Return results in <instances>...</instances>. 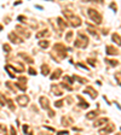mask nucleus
Here are the masks:
<instances>
[{"label":"nucleus","instance_id":"nucleus-31","mask_svg":"<svg viewBox=\"0 0 121 135\" xmlns=\"http://www.w3.org/2000/svg\"><path fill=\"white\" fill-rule=\"evenodd\" d=\"M48 115H50V117H53L55 116V112L52 110H48Z\"/></svg>","mask_w":121,"mask_h":135},{"label":"nucleus","instance_id":"nucleus-12","mask_svg":"<svg viewBox=\"0 0 121 135\" xmlns=\"http://www.w3.org/2000/svg\"><path fill=\"white\" fill-rule=\"evenodd\" d=\"M79 100H80V104H79V107H81V109H87L88 107V104L81 98V97H78Z\"/></svg>","mask_w":121,"mask_h":135},{"label":"nucleus","instance_id":"nucleus-7","mask_svg":"<svg viewBox=\"0 0 121 135\" xmlns=\"http://www.w3.org/2000/svg\"><path fill=\"white\" fill-rule=\"evenodd\" d=\"M107 53L110 56H116V54H119V51L115 48V47H113V46H107Z\"/></svg>","mask_w":121,"mask_h":135},{"label":"nucleus","instance_id":"nucleus-29","mask_svg":"<svg viewBox=\"0 0 121 135\" xmlns=\"http://www.w3.org/2000/svg\"><path fill=\"white\" fill-rule=\"evenodd\" d=\"M57 135H68V131L67 130H62V131H58Z\"/></svg>","mask_w":121,"mask_h":135},{"label":"nucleus","instance_id":"nucleus-26","mask_svg":"<svg viewBox=\"0 0 121 135\" xmlns=\"http://www.w3.org/2000/svg\"><path fill=\"white\" fill-rule=\"evenodd\" d=\"M3 48H4L5 52H10V51H11V47H10V45H7V44H5V45L3 46Z\"/></svg>","mask_w":121,"mask_h":135},{"label":"nucleus","instance_id":"nucleus-15","mask_svg":"<svg viewBox=\"0 0 121 135\" xmlns=\"http://www.w3.org/2000/svg\"><path fill=\"white\" fill-rule=\"evenodd\" d=\"M57 22H58V24H59V28L62 29V30H63V29H65V28L68 27V24L64 22V20H63L62 18H58V19H57Z\"/></svg>","mask_w":121,"mask_h":135},{"label":"nucleus","instance_id":"nucleus-13","mask_svg":"<svg viewBox=\"0 0 121 135\" xmlns=\"http://www.w3.org/2000/svg\"><path fill=\"white\" fill-rule=\"evenodd\" d=\"M58 88H59L58 86H52L53 94H55V95H62V94H63V90H60V89H58Z\"/></svg>","mask_w":121,"mask_h":135},{"label":"nucleus","instance_id":"nucleus-4","mask_svg":"<svg viewBox=\"0 0 121 135\" xmlns=\"http://www.w3.org/2000/svg\"><path fill=\"white\" fill-rule=\"evenodd\" d=\"M113 130H114V124H112V126H107L105 128L100 129V130H99V134H100V135H107V134H109V133H112Z\"/></svg>","mask_w":121,"mask_h":135},{"label":"nucleus","instance_id":"nucleus-19","mask_svg":"<svg viewBox=\"0 0 121 135\" xmlns=\"http://www.w3.org/2000/svg\"><path fill=\"white\" fill-rule=\"evenodd\" d=\"M72 36H73V30H70V32H68L67 35H65V40L68 41V42H70V41H72Z\"/></svg>","mask_w":121,"mask_h":135},{"label":"nucleus","instance_id":"nucleus-25","mask_svg":"<svg viewBox=\"0 0 121 135\" xmlns=\"http://www.w3.org/2000/svg\"><path fill=\"white\" fill-rule=\"evenodd\" d=\"M62 105H63V99H62V100H58V101L55 102V106H56V107H60Z\"/></svg>","mask_w":121,"mask_h":135},{"label":"nucleus","instance_id":"nucleus-9","mask_svg":"<svg viewBox=\"0 0 121 135\" xmlns=\"http://www.w3.org/2000/svg\"><path fill=\"white\" fill-rule=\"evenodd\" d=\"M60 75H62V69H56L51 75V80H58Z\"/></svg>","mask_w":121,"mask_h":135},{"label":"nucleus","instance_id":"nucleus-32","mask_svg":"<svg viewBox=\"0 0 121 135\" xmlns=\"http://www.w3.org/2000/svg\"><path fill=\"white\" fill-rule=\"evenodd\" d=\"M11 135H17V133H16V130H15L13 127H11Z\"/></svg>","mask_w":121,"mask_h":135},{"label":"nucleus","instance_id":"nucleus-22","mask_svg":"<svg viewBox=\"0 0 121 135\" xmlns=\"http://www.w3.org/2000/svg\"><path fill=\"white\" fill-rule=\"evenodd\" d=\"M114 76H115V78L117 80V82H119V85L121 86V71H117V72H116V74H115Z\"/></svg>","mask_w":121,"mask_h":135},{"label":"nucleus","instance_id":"nucleus-20","mask_svg":"<svg viewBox=\"0 0 121 135\" xmlns=\"http://www.w3.org/2000/svg\"><path fill=\"white\" fill-rule=\"evenodd\" d=\"M48 34H50L48 32H46V30H44V32H40V33H38V34H36V37H38V39H40L41 36H47Z\"/></svg>","mask_w":121,"mask_h":135},{"label":"nucleus","instance_id":"nucleus-27","mask_svg":"<svg viewBox=\"0 0 121 135\" xmlns=\"http://www.w3.org/2000/svg\"><path fill=\"white\" fill-rule=\"evenodd\" d=\"M18 82H19V83H23V82L26 83V82H27V78L23 77V76H21V77H18Z\"/></svg>","mask_w":121,"mask_h":135},{"label":"nucleus","instance_id":"nucleus-10","mask_svg":"<svg viewBox=\"0 0 121 135\" xmlns=\"http://www.w3.org/2000/svg\"><path fill=\"white\" fill-rule=\"evenodd\" d=\"M112 39H113V41H114L115 44H117V45H120V46H121V36H120L119 34L114 33V34L112 35Z\"/></svg>","mask_w":121,"mask_h":135},{"label":"nucleus","instance_id":"nucleus-14","mask_svg":"<svg viewBox=\"0 0 121 135\" xmlns=\"http://www.w3.org/2000/svg\"><path fill=\"white\" fill-rule=\"evenodd\" d=\"M48 72H50L48 65H47V64H44V65L41 66V74H43L44 76H46V75H48Z\"/></svg>","mask_w":121,"mask_h":135},{"label":"nucleus","instance_id":"nucleus-23","mask_svg":"<svg viewBox=\"0 0 121 135\" xmlns=\"http://www.w3.org/2000/svg\"><path fill=\"white\" fill-rule=\"evenodd\" d=\"M0 133L3 135H7V131H6V127L3 126V124H0Z\"/></svg>","mask_w":121,"mask_h":135},{"label":"nucleus","instance_id":"nucleus-21","mask_svg":"<svg viewBox=\"0 0 121 135\" xmlns=\"http://www.w3.org/2000/svg\"><path fill=\"white\" fill-rule=\"evenodd\" d=\"M19 56H21V57H23V58H26V60L28 61V63H33V59L30 58L29 56H27V54H24V53H19Z\"/></svg>","mask_w":121,"mask_h":135},{"label":"nucleus","instance_id":"nucleus-2","mask_svg":"<svg viewBox=\"0 0 121 135\" xmlns=\"http://www.w3.org/2000/svg\"><path fill=\"white\" fill-rule=\"evenodd\" d=\"M16 100H17L19 106H26V105H28V102H29V98L27 95H19V97H17Z\"/></svg>","mask_w":121,"mask_h":135},{"label":"nucleus","instance_id":"nucleus-6","mask_svg":"<svg viewBox=\"0 0 121 135\" xmlns=\"http://www.w3.org/2000/svg\"><path fill=\"white\" fill-rule=\"evenodd\" d=\"M108 121H109V119H108V118H105V117H104V118H99L98 121H96V122L93 123V126H95L96 128H98V127H100V126L103 127V126H104V124H105Z\"/></svg>","mask_w":121,"mask_h":135},{"label":"nucleus","instance_id":"nucleus-24","mask_svg":"<svg viewBox=\"0 0 121 135\" xmlns=\"http://www.w3.org/2000/svg\"><path fill=\"white\" fill-rule=\"evenodd\" d=\"M107 61H108V63H109L110 65H112V66H116V65L119 64L116 60H109V59H107Z\"/></svg>","mask_w":121,"mask_h":135},{"label":"nucleus","instance_id":"nucleus-18","mask_svg":"<svg viewBox=\"0 0 121 135\" xmlns=\"http://www.w3.org/2000/svg\"><path fill=\"white\" fill-rule=\"evenodd\" d=\"M39 45H40V47H43V48H47V47H48V41H47V40L40 41Z\"/></svg>","mask_w":121,"mask_h":135},{"label":"nucleus","instance_id":"nucleus-30","mask_svg":"<svg viewBox=\"0 0 121 135\" xmlns=\"http://www.w3.org/2000/svg\"><path fill=\"white\" fill-rule=\"evenodd\" d=\"M22 129H23V133H24V134H27V133H28V126H27V124H26V126H23V128H22Z\"/></svg>","mask_w":121,"mask_h":135},{"label":"nucleus","instance_id":"nucleus-28","mask_svg":"<svg viewBox=\"0 0 121 135\" xmlns=\"http://www.w3.org/2000/svg\"><path fill=\"white\" fill-rule=\"evenodd\" d=\"M29 74H30V75H36V71H35L33 68H29Z\"/></svg>","mask_w":121,"mask_h":135},{"label":"nucleus","instance_id":"nucleus-17","mask_svg":"<svg viewBox=\"0 0 121 135\" xmlns=\"http://www.w3.org/2000/svg\"><path fill=\"white\" fill-rule=\"evenodd\" d=\"M70 123H72V121H70V119H68L67 117H63V118H62V124H63L64 127H68Z\"/></svg>","mask_w":121,"mask_h":135},{"label":"nucleus","instance_id":"nucleus-35","mask_svg":"<svg viewBox=\"0 0 121 135\" xmlns=\"http://www.w3.org/2000/svg\"><path fill=\"white\" fill-rule=\"evenodd\" d=\"M1 29H3V25H1V24H0V30H1Z\"/></svg>","mask_w":121,"mask_h":135},{"label":"nucleus","instance_id":"nucleus-34","mask_svg":"<svg viewBox=\"0 0 121 135\" xmlns=\"http://www.w3.org/2000/svg\"><path fill=\"white\" fill-rule=\"evenodd\" d=\"M87 61H88V63H90L91 65H93V66H95V64H96V63H95V60H91V59H88Z\"/></svg>","mask_w":121,"mask_h":135},{"label":"nucleus","instance_id":"nucleus-36","mask_svg":"<svg viewBox=\"0 0 121 135\" xmlns=\"http://www.w3.org/2000/svg\"><path fill=\"white\" fill-rule=\"evenodd\" d=\"M115 135H120V134H115Z\"/></svg>","mask_w":121,"mask_h":135},{"label":"nucleus","instance_id":"nucleus-11","mask_svg":"<svg viewBox=\"0 0 121 135\" xmlns=\"http://www.w3.org/2000/svg\"><path fill=\"white\" fill-rule=\"evenodd\" d=\"M16 29H17V33H18V34H22V35H24L26 37H29L30 34H29L28 32H24L26 29H23L22 27H19V25H18V27H16Z\"/></svg>","mask_w":121,"mask_h":135},{"label":"nucleus","instance_id":"nucleus-1","mask_svg":"<svg viewBox=\"0 0 121 135\" xmlns=\"http://www.w3.org/2000/svg\"><path fill=\"white\" fill-rule=\"evenodd\" d=\"M88 16H90V18L92 19L96 24L102 23V16H100L95 8H88Z\"/></svg>","mask_w":121,"mask_h":135},{"label":"nucleus","instance_id":"nucleus-16","mask_svg":"<svg viewBox=\"0 0 121 135\" xmlns=\"http://www.w3.org/2000/svg\"><path fill=\"white\" fill-rule=\"evenodd\" d=\"M99 113V110H96V111H92V112H90V113H87V118L88 119H92V118H95L97 115Z\"/></svg>","mask_w":121,"mask_h":135},{"label":"nucleus","instance_id":"nucleus-3","mask_svg":"<svg viewBox=\"0 0 121 135\" xmlns=\"http://www.w3.org/2000/svg\"><path fill=\"white\" fill-rule=\"evenodd\" d=\"M9 39L11 40V42H13V44H22L23 42V40L21 37H18L15 33H10L9 34Z\"/></svg>","mask_w":121,"mask_h":135},{"label":"nucleus","instance_id":"nucleus-8","mask_svg":"<svg viewBox=\"0 0 121 135\" xmlns=\"http://www.w3.org/2000/svg\"><path fill=\"white\" fill-rule=\"evenodd\" d=\"M84 93H85V94H90L91 98H93V99L97 98V95H98V93H97L95 89H91V87H88V89H85Z\"/></svg>","mask_w":121,"mask_h":135},{"label":"nucleus","instance_id":"nucleus-5","mask_svg":"<svg viewBox=\"0 0 121 135\" xmlns=\"http://www.w3.org/2000/svg\"><path fill=\"white\" fill-rule=\"evenodd\" d=\"M40 104H41L43 109H45V110H48L50 109V102H48V99L46 97H41V98H40Z\"/></svg>","mask_w":121,"mask_h":135},{"label":"nucleus","instance_id":"nucleus-33","mask_svg":"<svg viewBox=\"0 0 121 135\" xmlns=\"http://www.w3.org/2000/svg\"><path fill=\"white\" fill-rule=\"evenodd\" d=\"M18 20H21V22H24V20H26V18H24L23 16H19V17H18Z\"/></svg>","mask_w":121,"mask_h":135}]
</instances>
